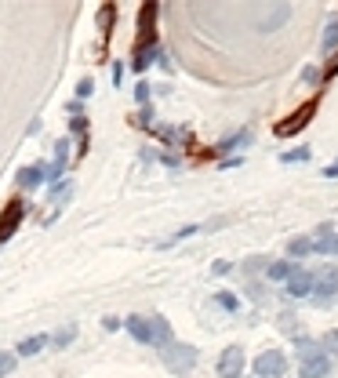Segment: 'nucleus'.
I'll return each mask as SVG.
<instances>
[{
    "label": "nucleus",
    "mask_w": 338,
    "mask_h": 378,
    "mask_svg": "<svg viewBox=\"0 0 338 378\" xmlns=\"http://www.w3.org/2000/svg\"><path fill=\"white\" fill-rule=\"evenodd\" d=\"M320 353L331 360V357H338V328H331V331H324L320 335Z\"/></svg>",
    "instance_id": "nucleus-17"
},
{
    "label": "nucleus",
    "mask_w": 338,
    "mask_h": 378,
    "mask_svg": "<svg viewBox=\"0 0 338 378\" xmlns=\"http://www.w3.org/2000/svg\"><path fill=\"white\" fill-rule=\"evenodd\" d=\"M135 99H138V102H146V99H149V84H146V80L135 87Z\"/></svg>",
    "instance_id": "nucleus-32"
},
{
    "label": "nucleus",
    "mask_w": 338,
    "mask_h": 378,
    "mask_svg": "<svg viewBox=\"0 0 338 378\" xmlns=\"http://www.w3.org/2000/svg\"><path fill=\"white\" fill-rule=\"evenodd\" d=\"M77 335H80V328H77V324H66V328H58V331L51 335V345H55V350H66V345L77 342Z\"/></svg>",
    "instance_id": "nucleus-13"
},
{
    "label": "nucleus",
    "mask_w": 338,
    "mask_h": 378,
    "mask_svg": "<svg viewBox=\"0 0 338 378\" xmlns=\"http://www.w3.org/2000/svg\"><path fill=\"white\" fill-rule=\"evenodd\" d=\"M288 367H291V364H288V353H280V350H266V353H258L255 364H251L255 378H284Z\"/></svg>",
    "instance_id": "nucleus-2"
},
{
    "label": "nucleus",
    "mask_w": 338,
    "mask_h": 378,
    "mask_svg": "<svg viewBox=\"0 0 338 378\" xmlns=\"http://www.w3.org/2000/svg\"><path fill=\"white\" fill-rule=\"evenodd\" d=\"M291 273H295L291 262H269V266H266V276H269V280H280V284H284Z\"/></svg>",
    "instance_id": "nucleus-19"
},
{
    "label": "nucleus",
    "mask_w": 338,
    "mask_h": 378,
    "mask_svg": "<svg viewBox=\"0 0 338 378\" xmlns=\"http://www.w3.org/2000/svg\"><path fill=\"white\" fill-rule=\"evenodd\" d=\"M153 328H157V350H164L168 342H175V331H171V324L160 317V313H153Z\"/></svg>",
    "instance_id": "nucleus-14"
},
{
    "label": "nucleus",
    "mask_w": 338,
    "mask_h": 378,
    "mask_svg": "<svg viewBox=\"0 0 338 378\" xmlns=\"http://www.w3.org/2000/svg\"><path fill=\"white\" fill-rule=\"evenodd\" d=\"M124 331H128L138 345H153V350H157V328H153V317H142V313H135V317L124 320Z\"/></svg>",
    "instance_id": "nucleus-3"
},
{
    "label": "nucleus",
    "mask_w": 338,
    "mask_h": 378,
    "mask_svg": "<svg viewBox=\"0 0 338 378\" xmlns=\"http://www.w3.org/2000/svg\"><path fill=\"white\" fill-rule=\"evenodd\" d=\"M44 345H51V335H29L15 345V357H37Z\"/></svg>",
    "instance_id": "nucleus-10"
},
{
    "label": "nucleus",
    "mask_w": 338,
    "mask_h": 378,
    "mask_svg": "<svg viewBox=\"0 0 338 378\" xmlns=\"http://www.w3.org/2000/svg\"><path fill=\"white\" fill-rule=\"evenodd\" d=\"M313 251L317 255H338V230L320 226V237L313 240Z\"/></svg>",
    "instance_id": "nucleus-9"
},
{
    "label": "nucleus",
    "mask_w": 338,
    "mask_h": 378,
    "mask_svg": "<svg viewBox=\"0 0 338 378\" xmlns=\"http://www.w3.org/2000/svg\"><path fill=\"white\" fill-rule=\"evenodd\" d=\"M219 378H244V367H248V357H244L240 345H229V350H222L219 357Z\"/></svg>",
    "instance_id": "nucleus-4"
},
{
    "label": "nucleus",
    "mask_w": 338,
    "mask_h": 378,
    "mask_svg": "<svg viewBox=\"0 0 338 378\" xmlns=\"http://www.w3.org/2000/svg\"><path fill=\"white\" fill-rule=\"evenodd\" d=\"M44 178H48V168H44V164H29V168L18 171V185H22V189H40Z\"/></svg>",
    "instance_id": "nucleus-8"
},
{
    "label": "nucleus",
    "mask_w": 338,
    "mask_h": 378,
    "mask_svg": "<svg viewBox=\"0 0 338 378\" xmlns=\"http://www.w3.org/2000/svg\"><path fill=\"white\" fill-rule=\"evenodd\" d=\"M124 80V66H120V62H113V84H120Z\"/></svg>",
    "instance_id": "nucleus-33"
},
{
    "label": "nucleus",
    "mask_w": 338,
    "mask_h": 378,
    "mask_svg": "<svg viewBox=\"0 0 338 378\" xmlns=\"http://www.w3.org/2000/svg\"><path fill=\"white\" fill-rule=\"evenodd\" d=\"M298 374H302V378H327V374H331V360L320 353V357H313V360H305V364L298 367Z\"/></svg>",
    "instance_id": "nucleus-11"
},
{
    "label": "nucleus",
    "mask_w": 338,
    "mask_h": 378,
    "mask_svg": "<svg viewBox=\"0 0 338 378\" xmlns=\"http://www.w3.org/2000/svg\"><path fill=\"white\" fill-rule=\"evenodd\" d=\"M313 109H317V99H310L298 113H291L284 124H276V135H295V131H302L305 124H310V117H313Z\"/></svg>",
    "instance_id": "nucleus-6"
},
{
    "label": "nucleus",
    "mask_w": 338,
    "mask_h": 378,
    "mask_svg": "<svg viewBox=\"0 0 338 378\" xmlns=\"http://www.w3.org/2000/svg\"><path fill=\"white\" fill-rule=\"evenodd\" d=\"M295 357L305 364V360H313V357H320V338H295Z\"/></svg>",
    "instance_id": "nucleus-12"
},
{
    "label": "nucleus",
    "mask_w": 338,
    "mask_h": 378,
    "mask_svg": "<svg viewBox=\"0 0 338 378\" xmlns=\"http://www.w3.org/2000/svg\"><path fill=\"white\" fill-rule=\"evenodd\" d=\"M197 360H200V353H197V345H190V342H168L164 350H160V364L171 371V374H178V378H186L193 367H197Z\"/></svg>",
    "instance_id": "nucleus-1"
},
{
    "label": "nucleus",
    "mask_w": 338,
    "mask_h": 378,
    "mask_svg": "<svg viewBox=\"0 0 338 378\" xmlns=\"http://www.w3.org/2000/svg\"><path fill=\"white\" fill-rule=\"evenodd\" d=\"M324 178H338V161H334L331 168H324Z\"/></svg>",
    "instance_id": "nucleus-35"
},
{
    "label": "nucleus",
    "mask_w": 338,
    "mask_h": 378,
    "mask_svg": "<svg viewBox=\"0 0 338 378\" xmlns=\"http://www.w3.org/2000/svg\"><path fill=\"white\" fill-rule=\"evenodd\" d=\"M269 266V259H248V273H255V269H266Z\"/></svg>",
    "instance_id": "nucleus-31"
},
{
    "label": "nucleus",
    "mask_w": 338,
    "mask_h": 378,
    "mask_svg": "<svg viewBox=\"0 0 338 378\" xmlns=\"http://www.w3.org/2000/svg\"><path fill=\"white\" fill-rule=\"evenodd\" d=\"M157 55H160V51H157V44L138 48V51H135V62H131V70H138V73H142L146 66H153V58H157Z\"/></svg>",
    "instance_id": "nucleus-16"
},
{
    "label": "nucleus",
    "mask_w": 338,
    "mask_h": 378,
    "mask_svg": "<svg viewBox=\"0 0 338 378\" xmlns=\"http://www.w3.org/2000/svg\"><path fill=\"white\" fill-rule=\"evenodd\" d=\"M334 73H338V55H334V58L327 62V70H324V77H334Z\"/></svg>",
    "instance_id": "nucleus-34"
},
{
    "label": "nucleus",
    "mask_w": 338,
    "mask_h": 378,
    "mask_svg": "<svg viewBox=\"0 0 338 378\" xmlns=\"http://www.w3.org/2000/svg\"><path fill=\"white\" fill-rule=\"evenodd\" d=\"M102 328H106V331H120V328H124V320H120V317H106Z\"/></svg>",
    "instance_id": "nucleus-30"
},
{
    "label": "nucleus",
    "mask_w": 338,
    "mask_h": 378,
    "mask_svg": "<svg viewBox=\"0 0 338 378\" xmlns=\"http://www.w3.org/2000/svg\"><path fill=\"white\" fill-rule=\"evenodd\" d=\"M276 328H280V335H295L298 338V317L295 313H280V317H276Z\"/></svg>",
    "instance_id": "nucleus-21"
},
{
    "label": "nucleus",
    "mask_w": 338,
    "mask_h": 378,
    "mask_svg": "<svg viewBox=\"0 0 338 378\" xmlns=\"http://www.w3.org/2000/svg\"><path fill=\"white\" fill-rule=\"evenodd\" d=\"M214 302H219L222 309H229V313H236V309H240V298H236L233 291H219V298H214Z\"/></svg>",
    "instance_id": "nucleus-25"
},
{
    "label": "nucleus",
    "mask_w": 338,
    "mask_h": 378,
    "mask_svg": "<svg viewBox=\"0 0 338 378\" xmlns=\"http://www.w3.org/2000/svg\"><path fill=\"white\" fill-rule=\"evenodd\" d=\"M280 161H284V164H291V161H310V153H305V149H295V153H284Z\"/></svg>",
    "instance_id": "nucleus-28"
},
{
    "label": "nucleus",
    "mask_w": 338,
    "mask_h": 378,
    "mask_svg": "<svg viewBox=\"0 0 338 378\" xmlns=\"http://www.w3.org/2000/svg\"><path fill=\"white\" fill-rule=\"evenodd\" d=\"M15 367H18V357H15V353H8V350H0V378H8Z\"/></svg>",
    "instance_id": "nucleus-23"
},
{
    "label": "nucleus",
    "mask_w": 338,
    "mask_h": 378,
    "mask_svg": "<svg viewBox=\"0 0 338 378\" xmlns=\"http://www.w3.org/2000/svg\"><path fill=\"white\" fill-rule=\"evenodd\" d=\"M197 230H200L197 222H190V226H182V230H175V233H171V240H164L160 247H171V244H178V240H190V237H193Z\"/></svg>",
    "instance_id": "nucleus-22"
},
{
    "label": "nucleus",
    "mask_w": 338,
    "mask_h": 378,
    "mask_svg": "<svg viewBox=\"0 0 338 378\" xmlns=\"http://www.w3.org/2000/svg\"><path fill=\"white\" fill-rule=\"evenodd\" d=\"M288 255H291V259L313 255V240H310V237H295V240H288Z\"/></svg>",
    "instance_id": "nucleus-15"
},
{
    "label": "nucleus",
    "mask_w": 338,
    "mask_h": 378,
    "mask_svg": "<svg viewBox=\"0 0 338 378\" xmlns=\"http://www.w3.org/2000/svg\"><path fill=\"white\" fill-rule=\"evenodd\" d=\"M22 218H26V207H22L18 200H11V204H8V211L0 215V244L11 240V233L22 226Z\"/></svg>",
    "instance_id": "nucleus-7"
},
{
    "label": "nucleus",
    "mask_w": 338,
    "mask_h": 378,
    "mask_svg": "<svg viewBox=\"0 0 338 378\" xmlns=\"http://www.w3.org/2000/svg\"><path fill=\"white\" fill-rule=\"evenodd\" d=\"M91 91H95V80H91V77H84V80L77 84V102H84V99H91Z\"/></svg>",
    "instance_id": "nucleus-26"
},
{
    "label": "nucleus",
    "mask_w": 338,
    "mask_h": 378,
    "mask_svg": "<svg viewBox=\"0 0 338 378\" xmlns=\"http://www.w3.org/2000/svg\"><path fill=\"white\" fill-rule=\"evenodd\" d=\"M251 142V128H244V131H236L233 139H226L222 146H219V153H229V149H240V146H248Z\"/></svg>",
    "instance_id": "nucleus-20"
},
{
    "label": "nucleus",
    "mask_w": 338,
    "mask_h": 378,
    "mask_svg": "<svg viewBox=\"0 0 338 378\" xmlns=\"http://www.w3.org/2000/svg\"><path fill=\"white\" fill-rule=\"evenodd\" d=\"M288 15H291V8H276V11H273V18H269V22H262V33H269V29H276V26H280Z\"/></svg>",
    "instance_id": "nucleus-24"
},
{
    "label": "nucleus",
    "mask_w": 338,
    "mask_h": 378,
    "mask_svg": "<svg viewBox=\"0 0 338 378\" xmlns=\"http://www.w3.org/2000/svg\"><path fill=\"white\" fill-rule=\"evenodd\" d=\"M313 284H317L313 273H305L302 266H295V273L284 280V291H288V298H310L313 295Z\"/></svg>",
    "instance_id": "nucleus-5"
},
{
    "label": "nucleus",
    "mask_w": 338,
    "mask_h": 378,
    "mask_svg": "<svg viewBox=\"0 0 338 378\" xmlns=\"http://www.w3.org/2000/svg\"><path fill=\"white\" fill-rule=\"evenodd\" d=\"M70 131L73 135H87V117H73L70 120Z\"/></svg>",
    "instance_id": "nucleus-27"
},
{
    "label": "nucleus",
    "mask_w": 338,
    "mask_h": 378,
    "mask_svg": "<svg viewBox=\"0 0 338 378\" xmlns=\"http://www.w3.org/2000/svg\"><path fill=\"white\" fill-rule=\"evenodd\" d=\"M229 269H233V266H229L226 259H219V262H214V266H211V273H214V276H226Z\"/></svg>",
    "instance_id": "nucleus-29"
},
{
    "label": "nucleus",
    "mask_w": 338,
    "mask_h": 378,
    "mask_svg": "<svg viewBox=\"0 0 338 378\" xmlns=\"http://www.w3.org/2000/svg\"><path fill=\"white\" fill-rule=\"evenodd\" d=\"M320 48H324V55L338 51V18H331V22H327V29H324V40H320Z\"/></svg>",
    "instance_id": "nucleus-18"
}]
</instances>
